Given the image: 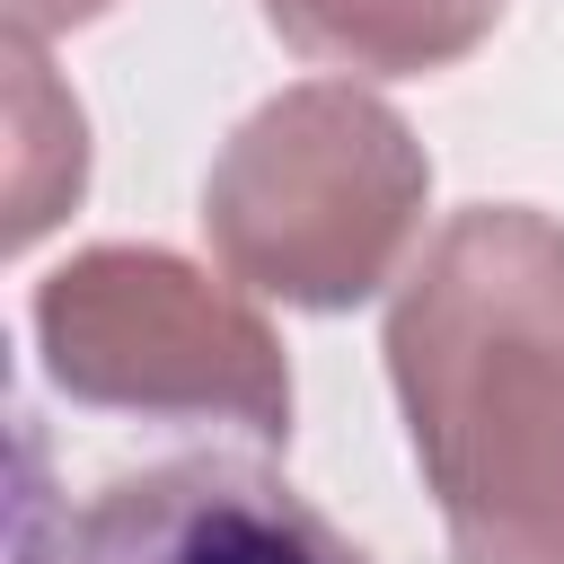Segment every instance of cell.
<instances>
[{"mask_svg": "<svg viewBox=\"0 0 564 564\" xmlns=\"http://www.w3.org/2000/svg\"><path fill=\"white\" fill-rule=\"evenodd\" d=\"M388 379L458 564H564V229L458 212L397 282Z\"/></svg>", "mask_w": 564, "mask_h": 564, "instance_id": "1", "label": "cell"}, {"mask_svg": "<svg viewBox=\"0 0 564 564\" xmlns=\"http://www.w3.org/2000/svg\"><path fill=\"white\" fill-rule=\"evenodd\" d=\"M432 159L405 115L352 79L264 97L203 185V238L229 282L291 308H361L405 282Z\"/></svg>", "mask_w": 564, "mask_h": 564, "instance_id": "2", "label": "cell"}, {"mask_svg": "<svg viewBox=\"0 0 564 564\" xmlns=\"http://www.w3.org/2000/svg\"><path fill=\"white\" fill-rule=\"evenodd\" d=\"M35 344L62 397L150 423H229L247 441L291 432V361L273 326L167 247H88L44 273Z\"/></svg>", "mask_w": 564, "mask_h": 564, "instance_id": "3", "label": "cell"}, {"mask_svg": "<svg viewBox=\"0 0 564 564\" xmlns=\"http://www.w3.org/2000/svg\"><path fill=\"white\" fill-rule=\"evenodd\" d=\"M9 564H370V555L273 467L220 449L106 476L79 511H53L35 494V449H26Z\"/></svg>", "mask_w": 564, "mask_h": 564, "instance_id": "4", "label": "cell"}, {"mask_svg": "<svg viewBox=\"0 0 564 564\" xmlns=\"http://www.w3.org/2000/svg\"><path fill=\"white\" fill-rule=\"evenodd\" d=\"M264 18L308 62L414 79V70L467 62L502 26V0H264Z\"/></svg>", "mask_w": 564, "mask_h": 564, "instance_id": "5", "label": "cell"}, {"mask_svg": "<svg viewBox=\"0 0 564 564\" xmlns=\"http://www.w3.org/2000/svg\"><path fill=\"white\" fill-rule=\"evenodd\" d=\"M9 115H18V150H9V238L26 247L35 229H53V220L79 203V176H88L79 106L44 79L35 35H9Z\"/></svg>", "mask_w": 564, "mask_h": 564, "instance_id": "6", "label": "cell"}, {"mask_svg": "<svg viewBox=\"0 0 564 564\" xmlns=\"http://www.w3.org/2000/svg\"><path fill=\"white\" fill-rule=\"evenodd\" d=\"M97 9L106 0H9V35H53V26H79Z\"/></svg>", "mask_w": 564, "mask_h": 564, "instance_id": "7", "label": "cell"}]
</instances>
